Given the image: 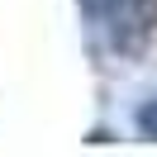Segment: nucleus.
<instances>
[{
	"label": "nucleus",
	"instance_id": "f257e3e1",
	"mask_svg": "<svg viewBox=\"0 0 157 157\" xmlns=\"http://www.w3.org/2000/svg\"><path fill=\"white\" fill-rule=\"evenodd\" d=\"M100 14L119 48H138L157 24V0H100Z\"/></svg>",
	"mask_w": 157,
	"mask_h": 157
},
{
	"label": "nucleus",
	"instance_id": "f03ea898",
	"mask_svg": "<svg viewBox=\"0 0 157 157\" xmlns=\"http://www.w3.org/2000/svg\"><path fill=\"white\" fill-rule=\"evenodd\" d=\"M138 128H143V133H147V138H157V95H152V100H147V105H143V109H138Z\"/></svg>",
	"mask_w": 157,
	"mask_h": 157
}]
</instances>
